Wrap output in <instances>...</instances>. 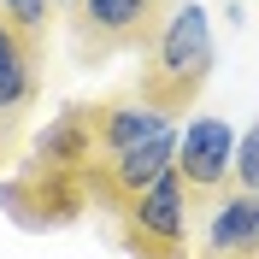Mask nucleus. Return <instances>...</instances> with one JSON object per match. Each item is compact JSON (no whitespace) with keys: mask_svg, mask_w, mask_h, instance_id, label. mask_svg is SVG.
<instances>
[{"mask_svg":"<svg viewBox=\"0 0 259 259\" xmlns=\"http://www.w3.org/2000/svg\"><path fill=\"white\" fill-rule=\"evenodd\" d=\"M230 189L259 200V124H247L242 142H236V159H230Z\"/></svg>","mask_w":259,"mask_h":259,"instance_id":"12","label":"nucleus"},{"mask_svg":"<svg viewBox=\"0 0 259 259\" xmlns=\"http://www.w3.org/2000/svg\"><path fill=\"white\" fill-rule=\"evenodd\" d=\"M0 206L24 230H65V224H77L95 200H89V183H48V177L12 171V177L0 183Z\"/></svg>","mask_w":259,"mask_h":259,"instance_id":"8","label":"nucleus"},{"mask_svg":"<svg viewBox=\"0 0 259 259\" xmlns=\"http://www.w3.org/2000/svg\"><path fill=\"white\" fill-rule=\"evenodd\" d=\"M82 0H53V18H65V24H71V12H77Z\"/></svg>","mask_w":259,"mask_h":259,"instance_id":"13","label":"nucleus"},{"mask_svg":"<svg viewBox=\"0 0 259 259\" xmlns=\"http://www.w3.org/2000/svg\"><path fill=\"white\" fill-rule=\"evenodd\" d=\"M41 100V48L0 24V159L18 153V136Z\"/></svg>","mask_w":259,"mask_h":259,"instance_id":"6","label":"nucleus"},{"mask_svg":"<svg viewBox=\"0 0 259 259\" xmlns=\"http://www.w3.org/2000/svg\"><path fill=\"white\" fill-rule=\"evenodd\" d=\"M24 177L48 183H89L95 171V100H71L48 118V130L30 142V153L18 159Z\"/></svg>","mask_w":259,"mask_h":259,"instance_id":"4","label":"nucleus"},{"mask_svg":"<svg viewBox=\"0 0 259 259\" xmlns=\"http://www.w3.org/2000/svg\"><path fill=\"white\" fill-rule=\"evenodd\" d=\"M0 24H6V18H0Z\"/></svg>","mask_w":259,"mask_h":259,"instance_id":"14","label":"nucleus"},{"mask_svg":"<svg viewBox=\"0 0 259 259\" xmlns=\"http://www.w3.org/2000/svg\"><path fill=\"white\" fill-rule=\"evenodd\" d=\"M171 0H82L71 12V41L82 65H100L112 53H142L159 30Z\"/></svg>","mask_w":259,"mask_h":259,"instance_id":"3","label":"nucleus"},{"mask_svg":"<svg viewBox=\"0 0 259 259\" xmlns=\"http://www.w3.org/2000/svg\"><path fill=\"white\" fill-rule=\"evenodd\" d=\"M171 118H159L147 100H136V89H124V95H100L95 100V159H118V153H130V147H147L159 142V136H171Z\"/></svg>","mask_w":259,"mask_h":259,"instance_id":"9","label":"nucleus"},{"mask_svg":"<svg viewBox=\"0 0 259 259\" xmlns=\"http://www.w3.org/2000/svg\"><path fill=\"white\" fill-rule=\"evenodd\" d=\"M194 206L183 194L177 171L159 177L147 194H136L124 212H118V242H124L130 259H194Z\"/></svg>","mask_w":259,"mask_h":259,"instance_id":"2","label":"nucleus"},{"mask_svg":"<svg viewBox=\"0 0 259 259\" xmlns=\"http://www.w3.org/2000/svg\"><path fill=\"white\" fill-rule=\"evenodd\" d=\"M230 159H236V130L224 118H194V124L177 130V165L171 171H177L183 194H189L194 218L230 189Z\"/></svg>","mask_w":259,"mask_h":259,"instance_id":"5","label":"nucleus"},{"mask_svg":"<svg viewBox=\"0 0 259 259\" xmlns=\"http://www.w3.org/2000/svg\"><path fill=\"white\" fill-rule=\"evenodd\" d=\"M0 18L12 24L24 41H48V30H53V0H0Z\"/></svg>","mask_w":259,"mask_h":259,"instance_id":"11","label":"nucleus"},{"mask_svg":"<svg viewBox=\"0 0 259 259\" xmlns=\"http://www.w3.org/2000/svg\"><path fill=\"white\" fill-rule=\"evenodd\" d=\"M171 165H177V130L159 136V142H147V147H130L118 159H95V171H89V200L106 206V212H124L136 194H147L159 177H171Z\"/></svg>","mask_w":259,"mask_h":259,"instance_id":"7","label":"nucleus"},{"mask_svg":"<svg viewBox=\"0 0 259 259\" xmlns=\"http://www.w3.org/2000/svg\"><path fill=\"white\" fill-rule=\"evenodd\" d=\"M212 65H218V48H212V24L200 0H171L159 18L153 41L142 48V71H136V100H147L159 118L177 124V112H189L200 89L212 82Z\"/></svg>","mask_w":259,"mask_h":259,"instance_id":"1","label":"nucleus"},{"mask_svg":"<svg viewBox=\"0 0 259 259\" xmlns=\"http://www.w3.org/2000/svg\"><path fill=\"white\" fill-rule=\"evenodd\" d=\"M194 259H259V200L224 189L200 212V242Z\"/></svg>","mask_w":259,"mask_h":259,"instance_id":"10","label":"nucleus"}]
</instances>
